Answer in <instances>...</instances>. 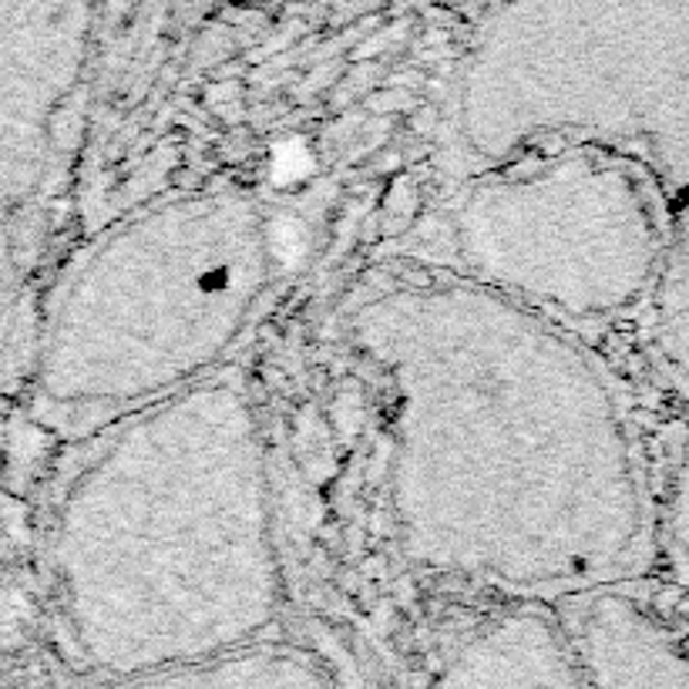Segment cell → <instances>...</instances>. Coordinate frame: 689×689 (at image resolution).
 Wrapping results in <instances>:
<instances>
[{
	"label": "cell",
	"instance_id": "cell-3",
	"mask_svg": "<svg viewBox=\"0 0 689 689\" xmlns=\"http://www.w3.org/2000/svg\"><path fill=\"white\" fill-rule=\"evenodd\" d=\"M454 121L485 168L585 145L689 202V0H498L461 61Z\"/></svg>",
	"mask_w": 689,
	"mask_h": 689
},
{
	"label": "cell",
	"instance_id": "cell-4",
	"mask_svg": "<svg viewBox=\"0 0 689 689\" xmlns=\"http://www.w3.org/2000/svg\"><path fill=\"white\" fill-rule=\"evenodd\" d=\"M270 219L239 189L149 205L81 270L55 343V391L81 407L139 411L199 383L270 283Z\"/></svg>",
	"mask_w": 689,
	"mask_h": 689
},
{
	"label": "cell",
	"instance_id": "cell-7",
	"mask_svg": "<svg viewBox=\"0 0 689 689\" xmlns=\"http://www.w3.org/2000/svg\"><path fill=\"white\" fill-rule=\"evenodd\" d=\"M454 686H582L562 622L535 609H514L467 635L444 663Z\"/></svg>",
	"mask_w": 689,
	"mask_h": 689
},
{
	"label": "cell",
	"instance_id": "cell-5",
	"mask_svg": "<svg viewBox=\"0 0 689 689\" xmlns=\"http://www.w3.org/2000/svg\"><path fill=\"white\" fill-rule=\"evenodd\" d=\"M663 199L645 168L585 145L488 165L451 209L454 273L551 320L616 317L660 270Z\"/></svg>",
	"mask_w": 689,
	"mask_h": 689
},
{
	"label": "cell",
	"instance_id": "cell-6",
	"mask_svg": "<svg viewBox=\"0 0 689 689\" xmlns=\"http://www.w3.org/2000/svg\"><path fill=\"white\" fill-rule=\"evenodd\" d=\"M582 682L595 686H689L686 642L639 602L609 585L575 592L562 622Z\"/></svg>",
	"mask_w": 689,
	"mask_h": 689
},
{
	"label": "cell",
	"instance_id": "cell-8",
	"mask_svg": "<svg viewBox=\"0 0 689 689\" xmlns=\"http://www.w3.org/2000/svg\"><path fill=\"white\" fill-rule=\"evenodd\" d=\"M165 682L176 686H317L330 682V673L317 656L276 642H249L215 660L195 663Z\"/></svg>",
	"mask_w": 689,
	"mask_h": 689
},
{
	"label": "cell",
	"instance_id": "cell-2",
	"mask_svg": "<svg viewBox=\"0 0 689 689\" xmlns=\"http://www.w3.org/2000/svg\"><path fill=\"white\" fill-rule=\"evenodd\" d=\"M71 626L98 666L165 682L260 642L283 606L263 430L242 387L139 407L64 519Z\"/></svg>",
	"mask_w": 689,
	"mask_h": 689
},
{
	"label": "cell",
	"instance_id": "cell-1",
	"mask_svg": "<svg viewBox=\"0 0 689 689\" xmlns=\"http://www.w3.org/2000/svg\"><path fill=\"white\" fill-rule=\"evenodd\" d=\"M351 340L387 383L407 558L572 595L635 566L650 504L626 414L551 317L448 273L370 296Z\"/></svg>",
	"mask_w": 689,
	"mask_h": 689
}]
</instances>
